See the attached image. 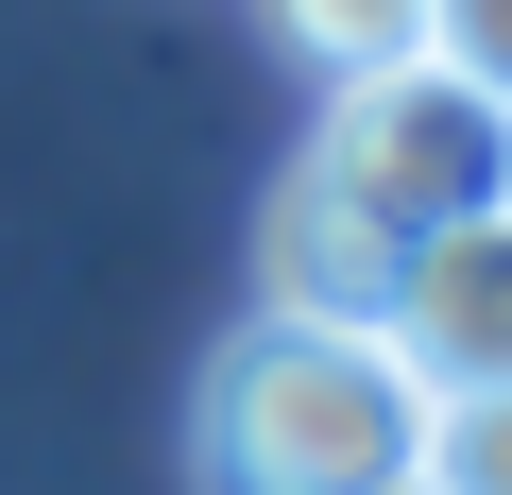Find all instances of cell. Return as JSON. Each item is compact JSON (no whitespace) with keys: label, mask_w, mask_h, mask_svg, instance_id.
Returning <instances> with one entry per match:
<instances>
[{"label":"cell","mask_w":512,"mask_h":495,"mask_svg":"<svg viewBox=\"0 0 512 495\" xmlns=\"http://www.w3.org/2000/svg\"><path fill=\"white\" fill-rule=\"evenodd\" d=\"M495 205H512V188H495Z\"/></svg>","instance_id":"8"},{"label":"cell","mask_w":512,"mask_h":495,"mask_svg":"<svg viewBox=\"0 0 512 495\" xmlns=\"http://www.w3.org/2000/svg\"><path fill=\"white\" fill-rule=\"evenodd\" d=\"M376 342H393L427 393H512V205L410 239V274H393V325H376Z\"/></svg>","instance_id":"3"},{"label":"cell","mask_w":512,"mask_h":495,"mask_svg":"<svg viewBox=\"0 0 512 495\" xmlns=\"http://www.w3.org/2000/svg\"><path fill=\"white\" fill-rule=\"evenodd\" d=\"M291 171H325L376 239H444V222H495V188H512V103H478L444 52H393V69H342V86H325V137H308Z\"/></svg>","instance_id":"2"},{"label":"cell","mask_w":512,"mask_h":495,"mask_svg":"<svg viewBox=\"0 0 512 495\" xmlns=\"http://www.w3.org/2000/svg\"><path fill=\"white\" fill-rule=\"evenodd\" d=\"M410 444H427V376L376 325H291V308H256L188 410L205 495H410Z\"/></svg>","instance_id":"1"},{"label":"cell","mask_w":512,"mask_h":495,"mask_svg":"<svg viewBox=\"0 0 512 495\" xmlns=\"http://www.w3.org/2000/svg\"><path fill=\"white\" fill-rule=\"evenodd\" d=\"M410 495H512V393H427Z\"/></svg>","instance_id":"5"},{"label":"cell","mask_w":512,"mask_h":495,"mask_svg":"<svg viewBox=\"0 0 512 495\" xmlns=\"http://www.w3.org/2000/svg\"><path fill=\"white\" fill-rule=\"evenodd\" d=\"M256 274H274L291 325H393V274H410V239H376L325 171L274 188V239H256Z\"/></svg>","instance_id":"4"},{"label":"cell","mask_w":512,"mask_h":495,"mask_svg":"<svg viewBox=\"0 0 512 495\" xmlns=\"http://www.w3.org/2000/svg\"><path fill=\"white\" fill-rule=\"evenodd\" d=\"M427 52H444L478 103H512V0H427Z\"/></svg>","instance_id":"7"},{"label":"cell","mask_w":512,"mask_h":495,"mask_svg":"<svg viewBox=\"0 0 512 495\" xmlns=\"http://www.w3.org/2000/svg\"><path fill=\"white\" fill-rule=\"evenodd\" d=\"M274 35L342 86V69H393V52H427V0H274Z\"/></svg>","instance_id":"6"}]
</instances>
